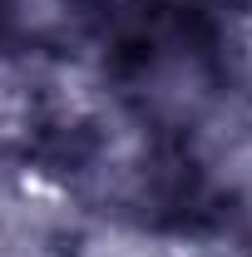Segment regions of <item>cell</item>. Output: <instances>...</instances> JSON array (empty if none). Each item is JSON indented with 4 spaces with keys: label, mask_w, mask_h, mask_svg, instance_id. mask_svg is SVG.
I'll return each instance as SVG.
<instances>
[{
    "label": "cell",
    "mask_w": 252,
    "mask_h": 257,
    "mask_svg": "<svg viewBox=\"0 0 252 257\" xmlns=\"http://www.w3.org/2000/svg\"><path fill=\"white\" fill-rule=\"evenodd\" d=\"M89 124L94 114L64 94L50 55L0 40V159L60 173Z\"/></svg>",
    "instance_id": "6da1fadb"
}]
</instances>
